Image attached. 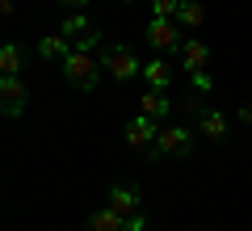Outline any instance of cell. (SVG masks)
I'll list each match as a JSON object with an SVG mask.
<instances>
[{"instance_id": "13", "label": "cell", "mask_w": 252, "mask_h": 231, "mask_svg": "<svg viewBox=\"0 0 252 231\" xmlns=\"http://www.w3.org/2000/svg\"><path fill=\"white\" fill-rule=\"evenodd\" d=\"M143 80H147V89H168L172 84V67L156 55L152 63H143Z\"/></svg>"}, {"instance_id": "1", "label": "cell", "mask_w": 252, "mask_h": 231, "mask_svg": "<svg viewBox=\"0 0 252 231\" xmlns=\"http://www.w3.org/2000/svg\"><path fill=\"white\" fill-rule=\"evenodd\" d=\"M59 67H63V80L72 84V89H80V93H93L101 84V76H105L101 59H93L84 51H72L67 59H59Z\"/></svg>"}, {"instance_id": "14", "label": "cell", "mask_w": 252, "mask_h": 231, "mask_svg": "<svg viewBox=\"0 0 252 231\" xmlns=\"http://www.w3.org/2000/svg\"><path fill=\"white\" fill-rule=\"evenodd\" d=\"M93 30H97V26H93V17H84V13H72V17H67V21L59 26V34H63L67 42L76 46V42H80L84 34H93Z\"/></svg>"}, {"instance_id": "4", "label": "cell", "mask_w": 252, "mask_h": 231, "mask_svg": "<svg viewBox=\"0 0 252 231\" xmlns=\"http://www.w3.org/2000/svg\"><path fill=\"white\" fill-rule=\"evenodd\" d=\"M147 42H152L156 55H164V51H181V46H185V34H181L177 21L152 17V26H147Z\"/></svg>"}, {"instance_id": "12", "label": "cell", "mask_w": 252, "mask_h": 231, "mask_svg": "<svg viewBox=\"0 0 252 231\" xmlns=\"http://www.w3.org/2000/svg\"><path fill=\"white\" fill-rule=\"evenodd\" d=\"M72 55V42L63 34H42L38 38V59H67Z\"/></svg>"}, {"instance_id": "9", "label": "cell", "mask_w": 252, "mask_h": 231, "mask_svg": "<svg viewBox=\"0 0 252 231\" xmlns=\"http://www.w3.org/2000/svg\"><path fill=\"white\" fill-rule=\"evenodd\" d=\"M84 231H126V214H118L114 206H97L84 219Z\"/></svg>"}, {"instance_id": "18", "label": "cell", "mask_w": 252, "mask_h": 231, "mask_svg": "<svg viewBox=\"0 0 252 231\" xmlns=\"http://www.w3.org/2000/svg\"><path fill=\"white\" fill-rule=\"evenodd\" d=\"M59 4H63V9H72V13H80L84 4H93V0H59Z\"/></svg>"}, {"instance_id": "11", "label": "cell", "mask_w": 252, "mask_h": 231, "mask_svg": "<svg viewBox=\"0 0 252 231\" xmlns=\"http://www.w3.org/2000/svg\"><path fill=\"white\" fill-rule=\"evenodd\" d=\"M168 109H172V101H168V93L164 89H147L143 97H139V114H147V118H168Z\"/></svg>"}, {"instance_id": "19", "label": "cell", "mask_w": 252, "mask_h": 231, "mask_svg": "<svg viewBox=\"0 0 252 231\" xmlns=\"http://www.w3.org/2000/svg\"><path fill=\"white\" fill-rule=\"evenodd\" d=\"M240 122H244V126H252V105H244V109H240Z\"/></svg>"}, {"instance_id": "17", "label": "cell", "mask_w": 252, "mask_h": 231, "mask_svg": "<svg viewBox=\"0 0 252 231\" xmlns=\"http://www.w3.org/2000/svg\"><path fill=\"white\" fill-rule=\"evenodd\" d=\"M177 9H181V0H152V17H177Z\"/></svg>"}, {"instance_id": "3", "label": "cell", "mask_w": 252, "mask_h": 231, "mask_svg": "<svg viewBox=\"0 0 252 231\" xmlns=\"http://www.w3.org/2000/svg\"><path fill=\"white\" fill-rule=\"evenodd\" d=\"M101 67H105L109 80H135L139 71H143V63L135 59V51H130V46H105Z\"/></svg>"}, {"instance_id": "20", "label": "cell", "mask_w": 252, "mask_h": 231, "mask_svg": "<svg viewBox=\"0 0 252 231\" xmlns=\"http://www.w3.org/2000/svg\"><path fill=\"white\" fill-rule=\"evenodd\" d=\"M118 4H135V0H118Z\"/></svg>"}, {"instance_id": "15", "label": "cell", "mask_w": 252, "mask_h": 231, "mask_svg": "<svg viewBox=\"0 0 252 231\" xmlns=\"http://www.w3.org/2000/svg\"><path fill=\"white\" fill-rule=\"evenodd\" d=\"M172 21H177L181 30H198L202 21H206V9H202L198 0H181V9H177V17H172Z\"/></svg>"}, {"instance_id": "7", "label": "cell", "mask_w": 252, "mask_h": 231, "mask_svg": "<svg viewBox=\"0 0 252 231\" xmlns=\"http://www.w3.org/2000/svg\"><path fill=\"white\" fill-rule=\"evenodd\" d=\"M126 143H130V147H152L156 139H160V122H156V118H147V114H139V118H130V122H126Z\"/></svg>"}, {"instance_id": "10", "label": "cell", "mask_w": 252, "mask_h": 231, "mask_svg": "<svg viewBox=\"0 0 252 231\" xmlns=\"http://www.w3.org/2000/svg\"><path fill=\"white\" fill-rule=\"evenodd\" d=\"M198 134H206L210 143H223L227 139V114H219V109H198Z\"/></svg>"}, {"instance_id": "2", "label": "cell", "mask_w": 252, "mask_h": 231, "mask_svg": "<svg viewBox=\"0 0 252 231\" xmlns=\"http://www.w3.org/2000/svg\"><path fill=\"white\" fill-rule=\"evenodd\" d=\"M189 151H193V131L189 126H164L160 139L152 147H143L147 160H160V156H172V160H189Z\"/></svg>"}, {"instance_id": "6", "label": "cell", "mask_w": 252, "mask_h": 231, "mask_svg": "<svg viewBox=\"0 0 252 231\" xmlns=\"http://www.w3.org/2000/svg\"><path fill=\"white\" fill-rule=\"evenodd\" d=\"M26 101H30V89L21 76H0V109H4V118H17L26 109Z\"/></svg>"}, {"instance_id": "8", "label": "cell", "mask_w": 252, "mask_h": 231, "mask_svg": "<svg viewBox=\"0 0 252 231\" xmlns=\"http://www.w3.org/2000/svg\"><path fill=\"white\" fill-rule=\"evenodd\" d=\"M181 59H185L189 76H206V63H210V46L202 42V38H185V46H181Z\"/></svg>"}, {"instance_id": "16", "label": "cell", "mask_w": 252, "mask_h": 231, "mask_svg": "<svg viewBox=\"0 0 252 231\" xmlns=\"http://www.w3.org/2000/svg\"><path fill=\"white\" fill-rule=\"evenodd\" d=\"M21 63H26V55H21L17 42H4V46H0V76H17Z\"/></svg>"}, {"instance_id": "5", "label": "cell", "mask_w": 252, "mask_h": 231, "mask_svg": "<svg viewBox=\"0 0 252 231\" xmlns=\"http://www.w3.org/2000/svg\"><path fill=\"white\" fill-rule=\"evenodd\" d=\"M105 206H114L118 214H143V189L135 185V181H118V185H109L105 194Z\"/></svg>"}]
</instances>
